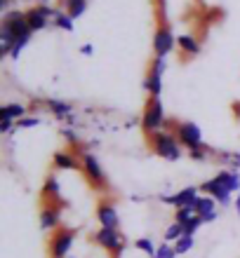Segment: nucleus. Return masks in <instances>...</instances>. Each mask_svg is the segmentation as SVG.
Instances as JSON below:
<instances>
[{"instance_id": "obj_38", "label": "nucleus", "mask_w": 240, "mask_h": 258, "mask_svg": "<svg viewBox=\"0 0 240 258\" xmlns=\"http://www.w3.org/2000/svg\"><path fill=\"white\" fill-rule=\"evenodd\" d=\"M233 204H235V211H238V216H240V195L235 197V202H233Z\"/></svg>"}, {"instance_id": "obj_4", "label": "nucleus", "mask_w": 240, "mask_h": 258, "mask_svg": "<svg viewBox=\"0 0 240 258\" xmlns=\"http://www.w3.org/2000/svg\"><path fill=\"white\" fill-rule=\"evenodd\" d=\"M73 244H76V230L59 228L57 232H52V237H50V242H47L50 258H69Z\"/></svg>"}, {"instance_id": "obj_26", "label": "nucleus", "mask_w": 240, "mask_h": 258, "mask_svg": "<svg viewBox=\"0 0 240 258\" xmlns=\"http://www.w3.org/2000/svg\"><path fill=\"white\" fill-rule=\"evenodd\" d=\"M219 160L226 164V169L240 171V153H219Z\"/></svg>"}, {"instance_id": "obj_24", "label": "nucleus", "mask_w": 240, "mask_h": 258, "mask_svg": "<svg viewBox=\"0 0 240 258\" xmlns=\"http://www.w3.org/2000/svg\"><path fill=\"white\" fill-rule=\"evenodd\" d=\"M134 249H139L141 253H146V256H151V258H156V253H158V246H156V242L151 237H139L134 242Z\"/></svg>"}, {"instance_id": "obj_29", "label": "nucleus", "mask_w": 240, "mask_h": 258, "mask_svg": "<svg viewBox=\"0 0 240 258\" xmlns=\"http://www.w3.org/2000/svg\"><path fill=\"white\" fill-rule=\"evenodd\" d=\"M177 249H174V244H167V242H163V244L158 246V253H156V258H177Z\"/></svg>"}, {"instance_id": "obj_2", "label": "nucleus", "mask_w": 240, "mask_h": 258, "mask_svg": "<svg viewBox=\"0 0 240 258\" xmlns=\"http://www.w3.org/2000/svg\"><path fill=\"white\" fill-rule=\"evenodd\" d=\"M141 127L149 136L165 132L167 127V117H165V106L160 101V96H149V101L144 106V113H141Z\"/></svg>"}, {"instance_id": "obj_36", "label": "nucleus", "mask_w": 240, "mask_h": 258, "mask_svg": "<svg viewBox=\"0 0 240 258\" xmlns=\"http://www.w3.org/2000/svg\"><path fill=\"white\" fill-rule=\"evenodd\" d=\"M80 54L82 56H92L94 54V45H92V42H85V45L80 47Z\"/></svg>"}, {"instance_id": "obj_12", "label": "nucleus", "mask_w": 240, "mask_h": 258, "mask_svg": "<svg viewBox=\"0 0 240 258\" xmlns=\"http://www.w3.org/2000/svg\"><path fill=\"white\" fill-rule=\"evenodd\" d=\"M52 164H55V169H66V171L82 167L80 155H76L73 150H57L52 155Z\"/></svg>"}, {"instance_id": "obj_30", "label": "nucleus", "mask_w": 240, "mask_h": 258, "mask_svg": "<svg viewBox=\"0 0 240 258\" xmlns=\"http://www.w3.org/2000/svg\"><path fill=\"white\" fill-rule=\"evenodd\" d=\"M149 71L163 75L165 71H167V59H165V56H153V61H151V66H149Z\"/></svg>"}, {"instance_id": "obj_18", "label": "nucleus", "mask_w": 240, "mask_h": 258, "mask_svg": "<svg viewBox=\"0 0 240 258\" xmlns=\"http://www.w3.org/2000/svg\"><path fill=\"white\" fill-rule=\"evenodd\" d=\"M144 89L149 96H160L163 94V75L153 73V71H149L144 78Z\"/></svg>"}, {"instance_id": "obj_23", "label": "nucleus", "mask_w": 240, "mask_h": 258, "mask_svg": "<svg viewBox=\"0 0 240 258\" xmlns=\"http://www.w3.org/2000/svg\"><path fill=\"white\" fill-rule=\"evenodd\" d=\"M73 21L76 19H71L69 14L64 12V10H57V14H55V19H52V26L55 28H62V31H66V33H71L73 31Z\"/></svg>"}, {"instance_id": "obj_5", "label": "nucleus", "mask_w": 240, "mask_h": 258, "mask_svg": "<svg viewBox=\"0 0 240 258\" xmlns=\"http://www.w3.org/2000/svg\"><path fill=\"white\" fill-rule=\"evenodd\" d=\"M80 162H82V174L87 176V181L94 188H106L109 183V178H106V171H104L102 162H99V157L94 153H87V150H82L80 153Z\"/></svg>"}, {"instance_id": "obj_9", "label": "nucleus", "mask_w": 240, "mask_h": 258, "mask_svg": "<svg viewBox=\"0 0 240 258\" xmlns=\"http://www.w3.org/2000/svg\"><path fill=\"white\" fill-rule=\"evenodd\" d=\"M38 221H40V228L45 232H57L62 228V207H59V204H52V202H45L40 207Z\"/></svg>"}, {"instance_id": "obj_14", "label": "nucleus", "mask_w": 240, "mask_h": 258, "mask_svg": "<svg viewBox=\"0 0 240 258\" xmlns=\"http://www.w3.org/2000/svg\"><path fill=\"white\" fill-rule=\"evenodd\" d=\"M45 106H47V110L57 117V120H69V117L73 115V103L64 101V99H47Z\"/></svg>"}, {"instance_id": "obj_10", "label": "nucleus", "mask_w": 240, "mask_h": 258, "mask_svg": "<svg viewBox=\"0 0 240 258\" xmlns=\"http://www.w3.org/2000/svg\"><path fill=\"white\" fill-rule=\"evenodd\" d=\"M97 221H99V228H113V230H120V214H118L116 204L99 202V207H97Z\"/></svg>"}, {"instance_id": "obj_20", "label": "nucleus", "mask_w": 240, "mask_h": 258, "mask_svg": "<svg viewBox=\"0 0 240 258\" xmlns=\"http://www.w3.org/2000/svg\"><path fill=\"white\" fill-rule=\"evenodd\" d=\"M28 110L24 103H5L3 106V117H7V120H14V122H19L21 117H26Z\"/></svg>"}, {"instance_id": "obj_15", "label": "nucleus", "mask_w": 240, "mask_h": 258, "mask_svg": "<svg viewBox=\"0 0 240 258\" xmlns=\"http://www.w3.org/2000/svg\"><path fill=\"white\" fill-rule=\"evenodd\" d=\"M177 47L181 49V54H186V56H198L203 45H200V40L196 35L181 33V35H177Z\"/></svg>"}, {"instance_id": "obj_6", "label": "nucleus", "mask_w": 240, "mask_h": 258, "mask_svg": "<svg viewBox=\"0 0 240 258\" xmlns=\"http://www.w3.org/2000/svg\"><path fill=\"white\" fill-rule=\"evenodd\" d=\"M174 136H177L179 143H181L186 150H196V148H203V146H205L203 132H200V127L196 122H191V120L174 124Z\"/></svg>"}, {"instance_id": "obj_11", "label": "nucleus", "mask_w": 240, "mask_h": 258, "mask_svg": "<svg viewBox=\"0 0 240 258\" xmlns=\"http://www.w3.org/2000/svg\"><path fill=\"white\" fill-rule=\"evenodd\" d=\"M200 192H205V195L214 197V200H217L219 204H224V207H228V204H231V195H233V192L226 190V188H224V185H221L214 176L207 178L205 183L200 185Z\"/></svg>"}, {"instance_id": "obj_37", "label": "nucleus", "mask_w": 240, "mask_h": 258, "mask_svg": "<svg viewBox=\"0 0 240 258\" xmlns=\"http://www.w3.org/2000/svg\"><path fill=\"white\" fill-rule=\"evenodd\" d=\"M217 218H219V211H212V214H207V216L203 218V221H205V223H214Z\"/></svg>"}, {"instance_id": "obj_32", "label": "nucleus", "mask_w": 240, "mask_h": 258, "mask_svg": "<svg viewBox=\"0 0 240 258\" xmlns=\"http://www.w3.org/2000/svg\"><path fill=\"white\" fill-rule=\"evenodd\" d=\"M212 150L207 148V146H203V148H196V150H188V157L191 160H196V162H205L207 155H210Z\"/></svg>"}, {"instance_id": "obj_17", "label": "nucleus", "mask_w": 240, "mask_h": 258, "mask_svg": "<svg viewBox=\"0 0 240 258\" xmlns=\"http://www.w3.org/2000/svg\"><path fill=\"white\" fill-rule=\"evenodd\" d=\"M26 19H28V26H31V31H33V33H38V31H45V28L52 24V21H50L45 14H40V10H38V7H31V10H26Z\"/></svg>"}, {"instance_id": "obj_25", "label": "nucleus", "mask_w": 240, "mask_h": 258, "mask_svg": "<svg viewBox=\"0 0 240 258\" xmlns=\"http://www.w3.org/2000/svg\"><path fill=\"white\" fill-rule=\"evenodd\" d=\"M198 216V211H196V207H181V209H177V214H174V221L181 225H186L188 221H193V218Z\"/></svg>"}, {"instance_id": "obj_13", "label": "nucleus", "mask_w": 240, "mask_h": 258, "mask_svg": "<svg viewBox=\"0 0 240 258\" xmlns=\"http://www.w3.org/2000/svg\"><path fill=\"white\" fill-rule=\"evenodd\" d=\"M42 200L45 202H52V204H59L62 202V183L55 174H50L45 178V185H42Z\"/></svg>"}, {"instance_id": "obj_8", "label": "nucleus", "mask_w": 240, "mask_h": 258, "mask_svg": "<svg viewBox=\"0 0 240 258\" xmlns=\"http://www.w3.org/2000/svg\"><path fill=\"white\" fill-rule=\"evenodd\" d=\"M200 197V188L198 185H188V188H181L174 195H158V200L163 204H170L174 209H181V207H196Z\"/></svg>"}, {"instance_id": "obj_33", "label": "nucleus", "mask_w": 240, "mask_h": 258, "mask_svg": "<svg viewBox=\"0 0 240 258\" xmlns=\"http://www.w3.org/2000/svg\"><path fill=\"white\" fill-rule=\"evenodd\" d=\"M28 42H31V40H28V38H24V40H17V42H14L12 52H10V59H12V61H17V59H19V54H21V52H24V47H26Z\"/></svg>"}, {"instance_id": "obj_3", "label": "nucleus", "mask_w": 240, "mask_h": 258, "mask_svg": "<svg viewBox=\"0 0 240 258\" xmlns=\"http://www.w3.org/2000/svg\"><path fill=\"white\" fill-rule=\"evenodd\" d=\"M92 242L111 256H120L125 249V235L113 228H99L97 232H92Z\"/></svg>"}, {"instance_id": "obj_31", "label": "nucleus", "mask_w": 240, "mask_h": 258, "mask_svg": "<svg viewBox=\"0 0 240 258\" xmlns=\"http://www.w3.org/2000/svg\"><path fill=\"white\" fill-rule=\"evenodd\" d=\"M205 223V221H203V218L200 216H196L193 218V221H188V223L184 225V235H188V237H193V235H196V232L200 230V225Z\"/></svg>"}, {"instance_id": "obj_16", "label": "nucleus", "mask_w": 240, "mask_h": 258, "mask_svg": "<svg viewBox=\"0 0 240 258\" xmlns=\"http://www.w3.org/2000/svg\"><path fill=\"white\" fill-rule=\"evenodd\" d=\"M214 178H217V181H219L226 190H231V192L240 190V171H235V169H221L219 174H214Z\"/></svg>"}, {"instance_id": "obj_27", "label": "nucleus", "mask_w": 240, "mask_h": 258, "mask_svg": "<svg viewBox=\"0 0 240 258\" xmlns=\"http://www.w3.org/2000/svg\"><path fill=\"white\" fill-rule=\"evenodd\" d=\"M193 246H196V239L188 237V235H184L181 239H177V242H174V249H177L179 256H181V253H188Z\"/></svg>"}, {"instance_id": "obj_22", "label": "nucleus", "mask_w": 240, "mask_h": 258, "mask_svg": "<svg viewBox=\"0 0 240 258\" xmlns=\"http://www.w3.org/2000/svg\"><path fill=\"white\" fill-rule=\"evenodd\" d=\"M163 237H165V242H167V244H174L177 239L184 237V225L177 223V221H172V223L167 225V228H165Z\"/></svg>"}, {"instance_id": "obj_39", "label": "nucleus", "mask_w": 240, "mask_h": 258, "mask_svg": "<svg viewBox=\"0 0 240 258\" xmlns=\"http://www.w3.org/2000/svg\"><path fill=\"white\" fill-rule=\"evenodd\" d=\"M158 5H160V12H165V0H158Z\"/></svg>"}, {"instance_id": "obj_28", "label": "nucleus", "mask_w": 240, "mask_h": 258, "mask_svg": "<svg viewBox=\"0 0 240 258\" xmlns=\"http://www.w3.org/2000/svg\"><path fill=\"white\" fill-rule=\"evenodd\" d=\"M40 124H42L40 115H26L17 122V129H31V127H40Z\"/></svg>"}, {"instance_id": "obj_19", "label": "nucleus", "mask_w": 240, "mask_h": 258, "mask_svg": "<svg viewBox=\"0 0 240 258\" xmlns=\"http://www.w3.org/2000/svg\"><path fill=\"white\" fill-rule=\"evenodd\" d=\"M62 10L71 19H78L87 12V0H62Z\"/></svg>"}, {"instance_id": "obj_34", "label": "nucleus", "mask_w": 240, "mask_h": 258, "mask_svg": "<svg viewBox=\"0 0 240 258\" xmlns=\"http://www.w3.org/2000/svg\"><path fill=\"white\" fill-rule=\"evenodd\" d=\"M12 129H17V122H14V120H7V117H3V120H0V134H3V136L12 134Z\"/></svg>"}, {"instance_id": "obj_40", "label": "nucleus", "mask_w": 240, "mask_h": 258, "mask_svg": "<svg viewBox=\"0 0 240 258\" xmlns=\"http://www.w3.org/2000/svg\"><path fill=\"white\" fill-rule=\"evenodd\" d=\"M69 258H76V256H69Z\"/></svg>"}, {"instance_id": "obj_21", "label": "nucleus", "mask_w": 240, "mask_h": 258, "mask_svg": "<svg viewBox=\"0 0 240 258\" xmlns=\"http://www.w3.org/2000/svg\"><path fill=\"white\" fill-rule=\"evenodd\" d=\"M217 200L214 197H210V195H200L198 197V202H196V211H198V216L200 218H205L207 214H212V211H217Z\"/></svg>"}, {"instance_id": "obj_35", "label": "nucleus", "mask_w": 240, "mask_h": 258, "mask_svg": "<svg viewBox=\"0 0 240 258\" xmlns=\"http://www.w3.org/2000/svg\"><path fill=\"white\" fill-rule=\"evenodd\" d=\"M62 134L66 136V141H69L71 146H78V141H80V139H78V134L73 132V129H62Z\"/></svg>"}, {"instance_id": "obj_1", "label": "nucleus", "mask_w": 240, "mask_h": 258, "mask_svg": "<svg viewBox=\"0 0 240 258\" xmlns=\"http://www.w3.org/2000/svg\"><path fill=\"white\" fill-rule=\"evenodd\" d=\"M149 143H151V150L158 157L167 160V162H177L184 155V146L179 143V139L174 136V132H158V134L149 136Z\"/></svg>"}, {"instance_id": "obj_7", "label": "nucleus", "mask_w": 240, "mask_h": 258, "mask_svg": "<svg viewBox=\"0 0 240 258\" xmlns=\"http://www.w3.org/2000/svg\"><path fill=\"white\" fill-rule=\"evenodd\" d=\"M174 47H177V35H174L170 24L163 21L158 26V31L153 33V52H156V56H165L167 59L174 52Z\"/></svg>"}]
</instances>
